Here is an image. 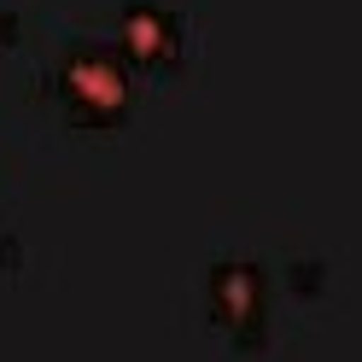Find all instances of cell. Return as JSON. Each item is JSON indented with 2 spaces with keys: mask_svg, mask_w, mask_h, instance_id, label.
Returning a JSON list of instances; mask_svg holds the SVG:
<instances>
[{
  "mask_svg": "<svg viewBox=\"0 0 362 362\" xmlns=\"http://www.w3.org/2000/svg\"><path fill=\"white\" fill-rule=\"evenodd\" d=\"M18 263H24V240H18L12 228H0V275H12Z\"/></svg>",
  "mask_w": 362,
  "mask_h": 362,
  "instance_id": "5b68a950",
  "label": "cell"
},
{
  "mask_svg": "<svg viewBox=\"0 0 362 362\" xmlns=\"http://www.w3.org/2000/svg\"><path fill=\"white\" fill-rule=\"evenodd\" d=\"M205 315L234 351L257 356L269 345V269L245 252H222L205 269Z\"/></svg>",
  "mask_w": 362,
  "mask_h": 362,
  "instance_id": "7a4b0ae2",
  "label": "cell"
},
{
  "mask_svg": "<svg viewBox=\"0 0 362 362\" xmlns=\"http://www.w3.org/2000/svg\"><path fill=\"white\" fill-rule=\"evenodd\" d=\"M117 53L141 76H175L193 59V24L170 0H123L117 6Z\"/></svg>",
  "mask_w": 362,
  "mask_h": 362,
  "instance_id": "3957f363",
  "label": "cell"
},
{
  "mask_svg": "<svg viewBox=\"0 0 362 362\" xmlns=\"http://www.w3.org/2000/svg\"><path fill=\"white\" fill-rule=\"evenodd\" d=\"M47 100L59 105V117L71 129L105 134V129H123L134 117V105H141V71L117 53L111 35H76L47 64Z\"/></svg>",
  "mask_w": 362,
  "mask_h": 362,
  "instance_id": "6da1fadb",
  "label": "cell"
},
{
  "mask_svg": "<svg viewBox=\"0 0 362 362\" xmlns=\"http://www.w3.org/2000/svg\"><path fill=\"white\" fill-rule=\"evenodd\" d=\"M286 286L298 292V298H315V292L327 286V263L322 257H286Z\"/></svg>",
  "mask_w": 362,
  "mask_h": 362,
  "instance_id": "277c9868",
  "label": "cell"
},
{
  "mask_svg": "<svg viewBox=\"0 0 362 362\" xmlns=\"http://www.w3.org/2000/svg\"><path fill=\"white\" fill-rule=\"evenodd\" d=\"M18 30H24V24H18V12L6 6V0H0V47H12V41H18Z\"/></svg>",
  "mask_w": 362,
  "mask_h": 362,
  "instance_id": "8992f818",
  "label": "cell"
}]
</instances>
